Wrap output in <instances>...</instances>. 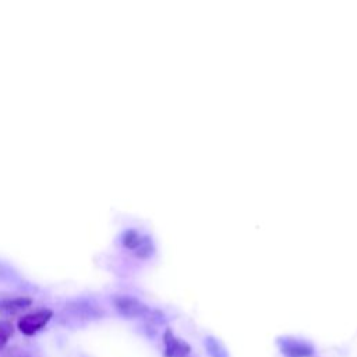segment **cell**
I'll use <instances>...</instances> for the list:
<instances>
[{"mask_svg": "<svg viewBox=\"0 0 357 357\" xmlns=\"http://www.w3.org/2000/svg\"><path fill=\"white\" fill-rule=\"evenodd\" d=\"M205 347H206L208 353L212 357H227L226 349L213 337H206L205 339Z\"/></svg>", "mask_w": 357, "mask_h": 357, "instance_id": "7", "label": "cell"}, {"mask_svg": "<svg viewBox=\"0 0 357 357\" xmlns=\"http://www.w3.org/2000/svg\"><path fill=\"white\" fill-rule=\"evenodd\" d=\"M113 305H114L116 311L126 318H138L148 312V308L144 303H141L135 297L126 296V294L114 296Z\"/></svg>", "mask_w": 357, "mask_h": 357, "instance_id": "2", "label": "cell"}, {"mask_svg": "<svg viewBox=\"0 0 357 357\" xmlns=\"http://www.w3.org/2000/svg\"><path fill=\"white\" fill-rule=\"evenodd\" d=\"M53 317V311L49 308H40L33 312L25 314L18 321V329L25 336H32L43 329Z\"/></svg>", "mask_w": 357, "mask_h": 357, "instance_id": "1", "label": "cell"}, {"mask_svg": "<svg viewBox=\"0 0 357 357\" xmlns=\"http://www.w3.org/2000/svg\"><path fill=\"white\" fill-rule=\"evenodd\" d=\"M32 304V300L25 296L13 297V298H3L0 300V311L6 312H15L20 310H24Z\"/></svg>", "mask_w": 357, "mask_h": 357, "instance_id": "6", "label": "cell"}, {"mask_svg": "<svg viewBox=\"0 0 357 357\" xmlns=\"http://www.w3.org/2000/svg\"><path fill=\"white\" fill-rule=\"evenodd\" d=\"M121 243L127 250H131L137 257H141V258L149 257L153 250L151 240L135 230L124 231L121 237Z\"/></svg>", "mask_w": 357, "mask_h": 357, "instance_id": "3", "label": "cell"}, {"mask_svg": "<svg viewBox=\"0 0 357 357\" xmlns=\"http://www.w3.org/2000/svg\"><path fill=\"white\" fill-rule=\"evenodd\" d=\"M14 328L11 322L8 321H0V350L4 349V346L8 343L10 337L13 336Z\"/></svg>", "mask_w": 357, "mask_h": 357, "instance_id": "8", "label": "cell"}, {"mask_svg": "<svg viewBox=\"0 0 357 357\" xmlns=\"http://www.w3.org/2000/svg\"><path fill=\"white\" fill-rule=\"evenodd\" d=\"M165 349L167 357H185L190 347L185 342L173 336L170 331L165 333Z\"/></svg>", "mask_w": 357, "mask_h": 357, "instance_id": "4", "label": "cell"}, {"mask_svg": "<svg viewBox=\"0 0 357 357\" xmlns=\"http://www.w3.org/2000/svg\"><path fill=\"white\" fill-rule=\"evenodd\" d=\"M185 357H187V356H185Z\"/></svg>", "mask_w": 357, "mask_h": 357, "instance_id": "9", "label": "cell"}, {"mask_svg": "<svg viewBox=\"0 0 357 357\" xmlns=\"http://www.w3.org/2000/svg\"><path fill=\"white\" fill-rule=\"evenodd\" d=\"M282 351L287 357H307L311 354V347L298 340H284Z\"/></svg>", "mask_w": 357, "mask_h": 357, "instance_id": "5", "label": "cell"}]
</instances>
